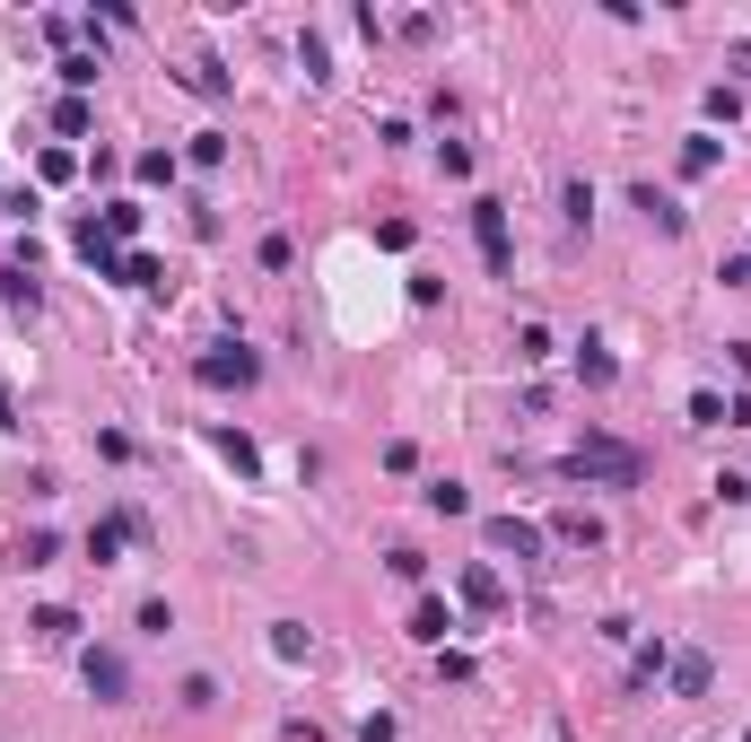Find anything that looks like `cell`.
<instances>
[{
  "label": "cell",
  "instance_id": "cell-17",
  "mask_svg": "<svg viewBox=\"0 0 751 742\" xmlns=\"http://www.w3.org/2000/svg\"><path fill=\"white\" fill-rule=\"evenodd\" d=\"M131 175H140V184H175V175H184V157H175V149H140V157H131Z\"/></svg>",
  "mask_w": 751,
  "mask_h": 742
},
{
  "label": "cell",
  "instance_id": "cell-33",
  "mask_svg": "<svg viewBox=\"0 0 751 742\" xmlns=\"http://www.w3.org/2000/svg\"><path fill=\"white\" fill-rule=\"evenodd\" d=\"M18 559H26V568H53V559H62V542H53V533H26V542H18Z\"/></svg>",
  "mask_w": 751,
  "mask_h": 742
},
{
  "label": "cell",
  "instance_id": "cell-8",
  "mask_svg": "<svg viewBox=\"0 0 751 742\" xmlns=\"http://www.w3.org/2000/svg\"><path fill=\"white\" fill-rule=\"evenodd\" d=\"M664 681H673V699H699V690H708V681H717V664H708V655H699V646H682V655H673V664H664Z\"/></svg>",
  "mask_w": 751,
  "mask_h": 742
},
{
  "label": "cell",
  "instance_id": "cell-6",
  "mask_svg": "<svg viewBox=\"0 0 751 742\" xmlns=\"http://www.w3.org/2000/svg\"><path fill=\"white\" fill-rule=\"evenodd\" d=\"M455 594H464L472 612H499V603H507V577L490 568V559H464V568H455Z\"/></svg>",
  "mask_w": 751,
  "mask_h": 742
},
{
  "label": "cell",
  "instance_id": "cell-4",
  "mask_svg": "<svg viewBox=\"0 0 751 742\" xmlns=\"http://www.w3.org/2000/svg\"><path fill=\"white\" fill-rule=\"evenodd\" d=\"M481 542H490V550H499V559H515V568H533V559H542V542H551V533H542V524H533V515H490V524H481Z\"/></svg>",
  "mask_w": 751,
  "mask_h": 742
},
{
  "label": "cell",
  "instance_id": "cell-22",
  "mask_svg": "<svg viewBox=\"0 0 751 742\" xmlns=\"http://www.w3.org/2000/svg\"><path fill=\"white\" fill-rule=\"evenodd\" d=\"M88 123H97L88 97H62V106H53V131H62V140H88Z\"/></svg>",
  "mask_w": 751,
  "mask_h": 742
},
{
  "label": "cell",
  "instance_id": "cell-27",
  "mask_svg": "<svg viewBox=\"0 0 751 742\" xmlns=\"http://www.w3.org/2000/svg\"><path fill=\"white\" fill-rule=\"evenodd\" d=\"M97 228H106L115 245H123V237H140V201H106V219H97Z\"/></svg>",
  "mask_w": 751,
  "mask_h": 742
},
{
  "label": "cell",
  "instance_id": "cell-7",
  "mask_svg": "<svg viewBox=\"0 0 751 742\" xmlns=\"http://www.w3.org/2000/svg\"><path fill=\"white\" fill-rule=\"evenodd\" d=\"M629 210H646L655 237H682V228H690V210H682L673 193H655V184H629Z\"/></svg>",
  "mask_w": 751,
  "mask_h": 742
},
{
  "label": "cell",
  "instance_id": "cell-34",
  "mask_svg": "<svg viewBox=\"0 0 751 742\" xmlns=\"http://www.w3.org/2000/svg\"><path fill=\"white\" fill-rule=\"evenodd\" d=\"M184 708H219V681L210 673H184Z\"/></svg>",
  "mask_w": 751,
  "mask_h": 742
},
{
  "label": "cell",
  "instance_id": "cell-1",
  "mask_svg": "<svg viewBox=\"0 0 751 742\" xmlns=\"http://www.w3.org/2000/svg\"><path fill=\"white\" fill-rule=\"evenodd\" d=\"M559 472H568V481H603V490H638V481H646V455L621 446V437H577V446L559 455Z\"/></svg>",
  "mask_w": 751,
  "mask_h": 742
},
{
  "label": "cell",
  "instance_id": "cell-13",
  "mask_svg": "<svg viewBox=\"0 0 751 742\" xmlns=\"http://www.w3.org/2000/svg\"><path fill=\"white\" fill-rule=\"evenodd\" d=\"M97 70H106V53H62V97H88Z\"/></svg>",
  "mask_w": 751,
  "mask_h": 742
},
{
  "label": "cell",
  "instance_id": "cell-12",
  "mask_svg": "<svg viewBox=\"0 0 751 742\" xmlns=\"http://www.w3.org/2000/svg\"><path fill=\"white\" fill-rule=\"evenodd\" d=\"M446 629H455V620H446L437 594H420V603H411V637H420V646H446Z\"/></svg>",
  "mask_w": 751,
  "mask_h": 742
},
{
  "label": "cell",
  "instance_id": "cell-16",
  "mask_svg": "<svg viewBox=\"0 0 751 742\" xmlns=\"http://www.w3.org/2000/svg\"><path fill=\"white\" fill-rule=\"evenodd\" d=\"M26 629H35V637H53V646H70V637H79V612H70V603H44Z\"/></svg>",
  "mask_w": 751,
  "mask_h": 742
},
{
  "label": "cell",
  "instance_id": "cell-23",
  "mask_svg": "<svg viewBox=\"0 0 751 742\" xmlns=\"http://www.w3.org/2000/svg\"><path fill=\"white\" fill-rule=\"evenodd\" d=\"M210 446H219V455H228V463H237V472H262V455H253V437H246V428H219V437H210Z\"/></svg>",
  "mask_w": 751,
  "mask_h": 742
},
{
  "label": "cell",
  "instance_id": "cell-25",
  "mask_svg": "<svg viewBox=\"0 0 751 742\" xmlns=\"http://www.w3.org/2000/svg\"><path fill=\"white\" fill-rule=\"evenodd\" d=\"M184 88H193V97H228V70H219V62H210V53H202V62H193V70H184Z\"/></svg>",
  "mask_w": 751,
  "mask_h": 742
},
{
  "label": "cell",
  "instance_id": "cell-11",
  "mask_svg": "<svg viewBox=\"0 0 751 742\" xmlns=\"http://www.w3.org/2000/svg\"><path fill=\"white\" fill-rule=\"evenodd\" d=\"M70 245H79V262H97V280L115 271V237H106L97 219H79V228H70Z\"/></svg>",
  "mask_w": 751,
  "mask_h": 742
},
{
  "label": "cell",
  "instance_id": "cell-14",
  "mask_svg": "<svg viewBox=\"0 0 751 742\" xmlns=\"http://www.w3.org/2000/svg\"><path fill=\"white\" fill-rule=\"evenodd\" d=\"M0 297H9L18 315H35V306H44V288H35V271H26V262H9V271H0Z\"/></svg>",
  "mask_w": 751,
  "mask_h": 742
},
{
  "label": "cell",
  "instance_id": "cell-20",
  "mask_svg": "<svg viewBox=\"0 0 751 742\" xmlns=\"http://www.w3.org/2000/svg\"><path fill=\"white\" fill-rule=\"evenodd\" d=\"M708 123H743V79H717L708 88Z\"/></svg>",
  "mask_w": 751,
  "mask_h": 742
},
{
  "label": "cell",
  "instance_id": "cell-24",
  "mask_svg": "<svg viewBox=\"0 0 751 742\" xmlns=\"http://www.w3.org/2000/svg\"><path fill=\"white\" fill-rule=\"evenodd\" d=\"M428 506H437V515H472V490H464V481H428Z\"/></svg>",
  "mask_w": 751,
  "mask_h": 742
},
{
  "label": "cell",
  "instance_id": "cell-32",
  "mask_svg": "<svg viewBox=\"0 0 751 742\" xmlns=\"http://www.w3.org/2000/svg\"><path fill=\"white\" fill-rule=\"evenodd\" d=\"M184 157H193V166H219V157H228V131H193V149H184Z\"/></svg>",
  "mask_w": 751,
  "mask_h": 742
},
{
  "label": "cell",
  "instance_id": "cell-3",
  "mask_svg": "<svg viewBox=\"0 0 751 742\" xmlns=\"http://www.w3.org/2000/svg\"><path fill=\"white\" fill-rule=\"evenodd\" d=\"M472 245H481V262H490V280H515V237H507V201H472Z\"/></svg>",
  "mask_w": 751,
  "mask_h": 742
},
{
  "label": "cell",
  "instance_id": "cell-31",
  "mask_svg": "<svg viewBox=\"0 0 751 742\" xmlns=\"http://www.w3.org/2000/svg\"><path fill=\"white\" fill-rule=\"evenodd\" d=\"M297 62H306V79H315V88L333 79V62H324V35H297Z\"/></svg>",
  "mask_w": 751,
  "mask_h": 742
},
{
  "label": "cell",
  "instance_id": "cell-5",
  "mask_svg": "<svg viewBox=\"0 0 751 742\" xmlns=\"http://www.w3.org/2000/svg\"><path fill=\"white\" fill-rule=\"evenodd\" d=\"M79 681H88V699H106V708L131 699V664L115 655V646H88V655H79Z\"/></svg>",
  "mask_w": 751,
  "mask_h": 742
},
{
  "label": "cell",
  "instance_id": "cell-19",
  "mask_svg": "<svg viewBox=\"0 0 751 742\" xmlns=\"http://www.w3.org/2000/svg\"><path fill=\"white\" fill-rule=\"evenodd\" d=\"M131 533H123V515H106V524H88V559L97 568H115V550H123Z\"/></svg>",
  "mask_w": 751,
  "mask_h": 742
},
{
  "label": "cell",
  "instance_id": "cell-2",
  "mask_svg": "<svg viewBox=\"0 0 751 742\" xmlns=\"http://www.w3.org/2000/svg\"><path fill=\"white\" fill-rule=\"evenodd\" d=\"M193 375H202V384H210V393H246L253 375H262V359H253L246 341H210V350H202V359H193Z\"/></svg>",
  "mask_w": 751,
  "mask_h": 742
},
{
  "label": "cell",
  "instance_id": "cell-30",
  "mask_svg": "<svg viewBox=\"0 0 751 742\" xmlns=\"http://www.w3.org/2000/svg\"><path fill=\"white\" fill-rule=\"evenodd\" d=\"M690 428H726V393L699 384V393H690Z\"/></svg>",
  "mask_w": 751,
  "mask_h": 742
},
{
  "label": "cell",
  "instance_id": "cell-21",
  "mask_svg": "<svg viewBox=\"0 0 751 742\" xmlns=\"http://www.w3.org/2000/svg\"><path fill=\"white\" fill-rule=\"evenodd\" d=\"M717 157H726V149H717L708 131H690V140H682V175H717Z\"/></svg>",
  "mask_w": 751,
  "mask_h": 742
},
{
  "label": "cell",
  "instance_id": "cell-15",
  "mask_svg": "<svg viewBox=\"0 0 751 742\" xmlns=\"http://www.w3.org/2000/svg\"><path fill=\"white\" fill-rule=\"evenodd\" d=\"M551 542H568V550H595V542H603V524H595L586 506H568V515L551 524Z\"/></svg>",
  "mask_w": 751,
  "mask_h": 742
},
{
  "label": "cell",
  "instance_id": "cell-37",
  "mask_svg": "<svg viewBox=\"0 0 751 742\" xmlns=\"http://www.w3.org/2000/svg\"><path fill=\"white\" fill-rule=\"evenodd\" d=\"M743 742H751V734H743Z\"/></svg>",
  "mask_w": 751,
  "mask_h": 742
},
{
  "label": "cell",
  "instance_id": "cell-26",
  "mask_svg": "<svg viewBox=\"0 0 751 742\" xmlns=\"http://www.w3.org/2000/svg\"><path fill=\"white\" fill-rule=\"evenodd\" d=\"M515 359L542 368V359H551V324H515Z\"/></svg>",
  "mask_w": 751,
  "mask_h": 742
},
{
  "label": "cell",
  "instance_id": "cell-18",
  "mask_svg": "<svg viewBox=\"0 0 751 742\" xmlns=\"http://www.w3.org/2000/svg\"><path fill=\"white\" fill-rule=\"evenodd\" d=\"M306 646H315L306 620H271V655H280V664H306Z\"/></svg>",
  "mask_w": 751,
  "mask_h": 742
},
{
  "label": "cell",
  "instance_id": "cell-29",
  "mask_svg": "<svg viewBox=\"0 0 751 742\" xmlns=\"http://www.w3.org/2000/svg\"><path fill=\"white\" fill-rule=\"evenodd\" d=\"M559 201H568V219H577V228L595 219V184H586V175H568V184H559Z\"/></svg>",
  "mask_w": 751,
  "mask_h": 742
},
{
  "label": "cell",
  "instance_id": "cell-35",
  "mask_svg": "<svg viewBox=\"0 0 751 742\" xmlns=\"http://www.w3.org/2000/svg\"><path fill=\"white\" fill-rule=\"evenodd\" d=\"M359 742H393V717H384V708H375L368 725H359Z\"/></svg>",
  "mask_w": 751,
  "mask_h": 742
},
{
  "label": "cell",
  "instance_id": "cell-9",
  "mask_svg": "<svg viewBox=\"0 0 751 742\" xmlns=\"http://www.w3.org/2000/svg\"><path fill=\"white\" fill-rule=\"evenodd\" d=\"M577 375H586V384L603 393V384H621V359H612V350H603V341L586 332V341H577Z\"/></svg>",
  "mask_w": 751,
  "mask_h": 742
},
{
  "label": "cell",
  "instance_id": "cell-36",
  "mask_svg": "<svg viewBox=\"0 0 751 742\" xmlns=\"http://www.w3.org/2000/svg\"><path fill=\"white\" fill-rule=\"evenodd\" d=\"M0 428H18V402H9V384H0Z\"/></svg>",
  "mask_w": 751,
  "mask_h": 742
},
{
  "label": "cell",
  "instance_id": "cell-10",
  "mask_svg": "<svg viewBox=\"0 0 751 742\" xmlns=\"http://www.w3.org/2000/svg\"><path fill=\"white\" fill-rule=\"evenodd\" d=\"M664 664H673V646H664V637H638V655H629V690L664 681Z\"/></svg>",
  "mask_w": 751,
  "mask_h": 742
},
{
  "label": "cell",
  "instance_id": "cell-28",
  "mask_svg": "<svg viewBox=\"0 0 751 742\" xmlns=\"http://www.w3.org/2000/svg\"><path fill=\"white\" fill-rule=\"evenodd\" d=\"M35 175H44V184H70L79 157H70V149H35Z\"/></svg>",
  "mask_w": 751,
  "mask_h": 742
}]
</instances>
